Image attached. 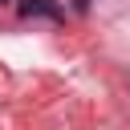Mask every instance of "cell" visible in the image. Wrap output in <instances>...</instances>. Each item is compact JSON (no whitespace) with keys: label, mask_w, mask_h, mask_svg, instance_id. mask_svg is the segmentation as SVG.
<instances>
[{"label":"cell","mask_w":130,"mask_h":130,"mask_svg":"<svg viewBox=\"0 0 130 130\" xmlns=\"http://www.w3.org/2000/svg\"><path fill=\"white\" fill-rule=\"evenodd\" d=\"M0 4H4V0H0Z\"/></svg>","instance_id":"2"},{"label":"cell","mask_w":130,"mask_h":130,"mask_svg":"<svg viewBox=\"0 0 130 130\" xmlns=\"http://www.w3.org/2000/svg\"><path fill=\"white\" fill-rule=\"evenodd\" d=\"M20 16H49V20H61V8L53 0H20Z\"/></svg>","instance_id":"1"}]
</instances>
